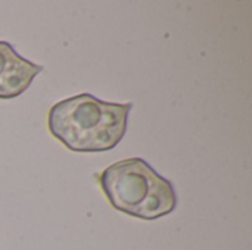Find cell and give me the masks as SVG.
<instances>
[{
    "mask_svg": "<svg viewBox=\"0 0 252 250\" xmlns=\"http://www.w3.org/2000/svg\"><path fill=\"white\" fill-rule=\"evenodd\" d=\"M100 187L114 209L139 220L162 218L177 206L173 184L142 158L108 167L100 174Z\"/></svg>",
    "mask_w": 252,
    "mask_h": 250,
    "instance_id": "2",
    "label": "cell"
},
{
    "mask_svg": "<svg viewBox=\"0 0 252 250\" xmlns=\"http://www.w3.org/2000/svg\"><path fill=\"white\" fill-rule=\"evenodd\" d=\"M41 71V65L24 59L10 43L0 41V99L21 96Z\"/></svg>",
    "mask_w": 252,
    "mask_h": 250,
    "instance_id": "3",
    "label": "cell"
},
{
    "mask_svg": "<svg viewBox=\"0 0 252 250\" xmlns=\"http://www.w3.org/2000/svg\"><path fill=\"white\" fill-rule=\"evenodd\" d=\"M131 103H111L83 93L49 111V131L72 152H108L127 131Z\"/></svg>",
    "mask_w": 252,
    "mask_h": 250,
    "instance_id": "1",
    "label": "cell"
}]
</instances>
